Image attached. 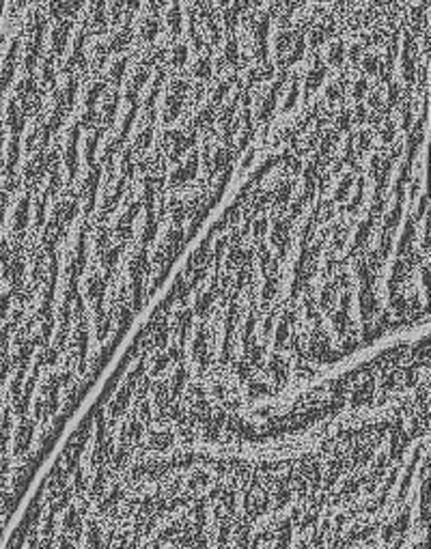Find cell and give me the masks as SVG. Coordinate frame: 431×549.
Masks as SVG:
<instances>
[{
  "label": "cell",
  "mask_w": 431,
  "mask_h": 549,
  "mask_svg": "<svg viewBox=\"0 0 431 549\" xmlns=\"http://www.w3.org/2000/svg\"><path fill=\"white\" fill-rule=\"evenodd\" d=\"M190 71L194 78H210L212 73V57L205 54V52H198L192 63H190Z\"/></svg>",
  "instance_id": "obj_13"
},
{
  "label": "cell",
  "mask_w": 431,
  "mask_h": 549,
  "mask_svg": "<svg viewBox=\"0 0 431 549\" xmlns=\"http://www.w3.org/2000/svg\"><path fill=\"white\" fill-rule=\"evenodd\" d=\"M365 93H367V78L365 76H358L356 80H351V95H353V99H360Z\"/></svg>",
  "instance_id": "obj_24"
},
{
  "label": "cell",
  "mask_w": 431,
  "mask_h": 549,
  "mask_svg": "<svg viewBox=\"0 0 431 549\" xmlns=\"http://www.w3.org/2000/svg\"><path fill=\"white\" fill-rule=\"evenodd\" d=\"M341 89H343V84H341V80H330L326 84V89H323V99L328 104H337V97L341 95Z\"/></svg>",
  "instance_id": "obj_18"
},
{
  "label": "cell",
  "mask_w": 431,
  "mask_h": 549,
  "mask_svg": "<svg viewBox=\"0 0 431 549\" xmlns=\"http://www.w3.org/2000/svg\"><path fill=\"white\" fill-rule=\"evenodd\" d=\"M117 102H119V95L117 91L112 93H106V97L101 99V104H99V119L104 121V123H110L115 119V112H117Z\"/></svg>",
  "instance_id": "obj_15"
},
{
  "label": "cell",
  "mask_w": 431,
  "mask_h": 549,
  "mask_svg": "<svg viewBox=\"0 0 431 549\" xmlns=\"http://www.w3.org/2000/svg\"><path fill=\"white\" fill-rule=\"evenodd\" d=\"M182 22H184V11L180 7V0H170L164 9V24L170 31V35H177L182 31Z\"/></svg>",
  "instance_id": "obj_9"
},
{
  "label": "cell",
  "mask_w": 431,
  "mask_h": 549,
  "mask_svg": "<svg viewBox=\"0 0 431 549\" xmlns=\"http://www.w3.org/2000/svg\"><path fill=\"white\" fill-rule=\"evenodd\" d=\"M349 121H351V114H349V110L341 108V110H339V114L335 116V126H337L339 130H347V128H349Z\"/></svg>",
  "instance_id": "obj_26"
},
{
  "label": "cell",
  "mask_w": 431,
  "mask_h": 549,
  "mask_svg": "<svg viewBox=\"0 0 431 549\" xmlns=\"http://www.w3.org/2000/svg\"><path fill=\"white\" fill-rule=\"evenodd\" d=\"M278 89H281V78H276L272 82H261V87L252 95V114L257 121H265L278 99Z\"/></svg>",
  "instance_id": "obj_4"
},
{
  "label": "cell",
  "mask_w": 431,
  "mask_h": 549,
  "mask_svg": "<svg viewBox=\"0 0 431 549\" xmlns=\"http://www.w3.org/2000/svg\"><path fill=\"white\" fill-rule=\"evenodd\" d=\"M186 91H188V82L182 78V76H173L166 84V91L162 95V121L164 123H170L180 116L182 112V106H184V97H186Z\"/></svg>",
  "instance_id": "obj_2"
},
{
  "label": "cell",
  "mask_w": 431,
  "mask_h": 549,
  "mask_svg": "<svg viewBox=\"0 0 431 549\" xmlns=\"http://www.w3.org/2000/svg\"><path fill=\"white\" fill-rule=\"evenodd\" d=\"M158 31H160V24H158V17H156L154 13L140 15L138 24H136V33H138V37H140L143 41L151 43V41L156 39Z\"/></svg>",
  "instance_id": "obj_8"
},
{
  "label": "cell",
  "mask_w": 431,
  "mask_h": 549,
  "mask_svg": "<svg viewBox=\"0 0 431 549\" xmlns=\"http://www.w3.org/2000/svg\"><path fill=\"white\" fill-rule=\"evenodd\" d=\"M238 57H240V47L235 43V39L231 37H226L220 47H218V52H216V67L220 71H233V67L238 65Z\"/></svg>",
  "instance_id": "obj_6"
},
{
  "label": "cell",
  "mask_w": 431,
  "mask_h": 549,
  "mask_svg": "<svg viewBox=\"0 0 431 549\" xmlns=\"http://www.w3.org/2000/svg\"><path fill=\"white\" fill-rule=\"evenodd\" d=\"M194 144V132L190 128H170L162 134V151L168 160L177 162Z\"/></svg>",
  "instance_id": "obj_3"
},
{
  "label": "cell",
  "mask_w": 431,
  "mask_h": 549,
  "mask_svg": "<svg viewBox=\"0 0 431 549\" xmlns=\"http://www.w3.org/2000/svg\"><path fill=\"white\" fill-rule=\"evenodd\" d=\"M395 132H397V130H395V123H393V121H386L384 126L379 128V132H377V138L386 144V142H390V140L395 138Z\"/></svg>",
  "instance_id": "obj_23"
},
{
  "label": "cell",
  "mask_w": 431,
  "mask_h": 549,
  "mask_svg": "<svg viewBox=\"0 0 431 549\" xmlns=\"http://www.w3.org/2000/svg\"><path fill=\"white\" fill-rule=\"evenodd\" d=\"M214 104L212 102H200L192 114V128H205L214 121Z\"/></svg>",
  "instance_id": "obj_12"
},
{
  "label": "cell",
  "mask_w": 431,
  "mask_h": 549,
  "mask_svg": "<svg viewBox=\"0 0 431 549\" xmlns=\"http://www.w3.org/2000/svg\"><path fill=\"white\" fill-rule=\"evenodd\" d=\"M168 61H170L173 67H182V65L188 61V45H186V43H175V45L170 47Z\"/></svg>",
  "instance_id": "obj_17"
},
{
  "label": "cell",
  "mask_w": 431,
  "mask_h": 549,
  "mask_svg": "<svg viewBox=\"0 0 431 549\" xmlns=\"http://www.w3.org/2000/svg\"><path fill=\"white\" fill-rule=\"evenodd\" d=\"M95 149H97V132H89L82 142V156L87 166H95Z\"/></svg>",
  "instance_id": "obj_16"
},
{
  "label": "cell",
  "mask_w": 431,
  "mask_h": 549,
  "mask_svg": "<svg viewBox=\"0 0 431 549\" xmlns=\"http://www.w3.org/2000/svg\"><path fill=\"white\" fill-rule=\"evenodd\" d=\"M298 93H300V82L293 80L287 89V95H283V110L289 112L293 106H295V99H298Z\"/></svg>",
  "instance_id": "obj_19"
},
{
  "label": "cell",
  "mask_w": 431,
  "mask_h": 549,
  "mask_svg": "<svg viewBox=\"0 0 431 549\" xmlns=\"http://www.w3.org/2000/svg\"><path fill=\"white\" fill-rule=\"evenodd\" d=\"M345 52L349 54L351 61H360V57H363V52H365V41H363L360 37H356V39L349 43V47L345 50Z\"/></svg>",
  "instance_id": "obj_21"
},
{
  "label": "cell",
  "mask_w": 431,
  "mask_h": 549,
  "mask_svg": "<svg viewBox=\"0 0 431 549\" xmlns=\"http://www.w3.org/2000/svg\"><path fill=\"white\" fill-rule=\"evenodd\" d=\"M67 33H69V22H65V20L61 22V20H59L54 27H52V31H50L48 41H45V45H48V57H50V59L63 54L65 43H67Z\"/></svg>",
  "instance_id": "obj_7"
},
{
  "label": "cell",
  "mask_w": 431,
  "mask_h": 549,
  "mask_svg": "<svg viewBox=\"0 0 431 549\" xmlns=\"http://www.w3.org/2000/svg\"><path fill=\"white\" fill-rule=\"evenodd\" d=\"M410 121H412L410 106H401V110H399V128L401 130H410Z\"/></svg>",
  "instance_id": "obj_25"
},
{
  "label": "cell",
  "mask_w": 431,
  "mask_h": 549,
  "mask_svg": "<svg viewBox=\"0 0 431 549\" xmlns=\"http://www.w3.org/2000/svg\"><path fill=\"white\" fill-rule=\"evenodd\" d=\"M345 59V45L341 39H333L328 41V45L323 47V54H321V63L323 65H330V67H339Z\"/></svg>",
  "instance_id": "obj_10"
},
{
  "label": "cell",
  "mask_w": 431,
  "mask_h": 549,
  "mask_svg": "<svg viewBox=\"0 0 431 549\" xmlns=\"http://www.w3.org/2000/svg\"><path fill=\"white\" fill-rule=\"evenodd\" d=\"M371 140H373V136H371V132L367 128H360L356 132V138H351L353 144H358V151H365V149L371 144Z\"/></svg>",
  "instance_id": "obj_22"
},
{
  "label": "cell",
  "mask_w": 431,
  "mask_h": 549,
  "mask_svg": "<svg viewBox=\"0 0 431 549\" xmlns=\"http://www.w3.org/2000/svg\"><path fill=\"white\" fill-rule=\"evenodd\" d=\"M128 0H108V13H110V20H121L123 11L128 9Z\"/></svg>",
  "instance_id": "obj_20"
},
{
  "label": "cell",
  "mask_w": 431,
  "mask_h": 549,
  "mask_svg": "<svg viewBox=\"0 0 431 549\" xmlns=\"http://www.w3.org/2000/svg\"><path fill=\"white\" fill-rule=\"evenodd\" d=\"M125 71H128V57L125 54H119V57H112V61L108 63V69H106V76L112 84L121 82V78L125 76Z\"/></svg>",
  "instance_id": "obj_14"
},
{
  "label": "cell",
  "mask_w": 431,
  "mask_h": 549,
  "mask_svg": "<svg viewBox=\"0 0 431 549\" xmlns=\"http://www.w3.org/2000/svg\"><path fill=\"white\" fill-rule=\"evenodd\" d=\"M274 67L265 61H255V65L248 67L246 71V82L248 84H259V82H268V78L272 76Z\"/></svg>",
  "instance_id": "obj_11"
},
{
  "label": "cell",
  "mask_w": 431,
  "mask_h": 549,
  "mask_svg": "<svg viewBox=\"0 0 431 549\" xmlns=\"http://www.w3.org/2000/svg\"><path fill=\"white\" fill-rule=\"evenodd\" d=\"M323 73H326V65L319 61V57H309L307 61H304V67L300 71V80L304 84V91H307V95L313 93L321 84Z\"/></svg>",
  "instance_id": "obj_5"
},
{
  "label": "cell",
  "mask_w": 431,
  "mask_h": 549,
  "mask_svg": "<svg viewBox=\"0 0 431 549\" xmlns=\"http://www.w3.org/2000/svg\"><path fill=\"white\" fill-rule=\"evenodd\" d=\"M270 47H272V57L276 61V65L281 67H289L293 63H298L304 54V39L300 35L298 29H285L278 27L270 39Z\"/></svg>",
  "instance_id": "obj_1"
}]
</instances>
